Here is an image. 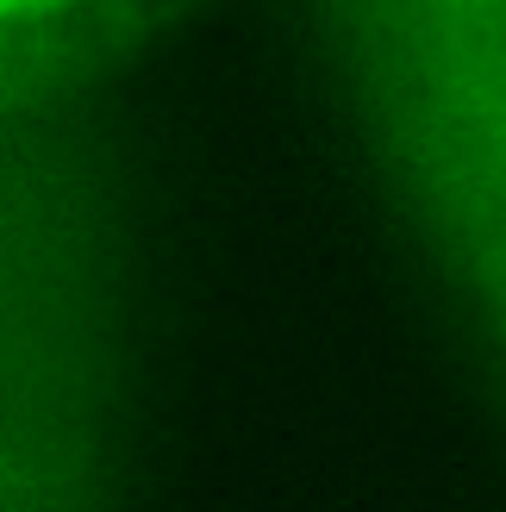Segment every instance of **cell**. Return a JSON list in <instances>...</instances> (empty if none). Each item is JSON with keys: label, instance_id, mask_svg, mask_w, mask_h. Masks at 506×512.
<instances>
[{"label": "cell", "instance_id": "cell-1", "mask_svg": "<svg viewBox=\"0 0 506 512\" xmlns=\"http://www.w3.org/2000/svg\"><path fill=\"white\" fill-rule=\"evenodd\" d=\"M113 406V244L38 107L0 113V512H94Z\"/></svg>", "mask_w": 506, "mask_h": 512}, {"label": "cell", "instance_id": "cell-2", "mask_svg": "<svg viewBox=\"0 0 506 512\" xmlns=\"http://www.w3.org/2000/svg\"><path fill=\"white\" fill-rule=\"evenodd\" d=\"M157 0H0V113L38 107Z\"/></svg>", "mask_w": 506, "mask_h": 512}]
</instances>
